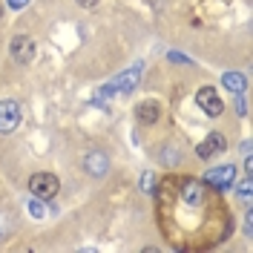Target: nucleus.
Instances as JSON below:
<instances>
[{
	"label": "nucleus",
	"instance_id": "f3484780",
	"mask_svg": "<svg viewBox=\"0 0 253 253\" xmlns=\"http://www.w3.org/2000/svg\"><path fill=\"white\" fill-rule=\"evenodd\" d=\"M245 236H253V213H248L245 219Z\"/></svg>",
	"mask_w": 253,
	"mask_h": 253
},
{
	"label": "nucleus",
	"instance_id": "423d86ee",
	"mask_svg": "<svg viewBox=\"0 0 253 253\" xmlns=\"http://www.w3.org/2000/svg\"><path fill=\"white\" fill-rule=\"evenodd\" d=\"M224 150H227V141H224V135H221V132H210L205 141L196 147V156L207 161V158L219 156V153H224Z\"/></svg>",
	"mask_w": 253,
	"mask_h": 253
},
{
	"label": "nucleus",
	"instance_id": "6ab92c4d",
	"mask_svg": "<svg viewBox=\"0 0 253 253\" xmlns=\"http://www.w3.org/2000/svg\"><path fill=\"white\" fill-rule=\"evenodd\" d=\"M78 3H81V6H84V9H92V6H95V3H98V0H78Z\"/></svg>",
	"mask_w": 253,
	"mask_h": 253
},
{
	"label": "nucleus",
	"instance_id": "f8f14e48",
	"mask_svg": "<svg viewBox=\"0 0 253 253\" xmlns=\"http://www.w3.org/2000/svg\"><path fill=\"white\" fill-rule=\"evenodd\" d=\"M26 210L32 213V219H43V216H46V207H43L41 199H32L29 205H26Z\"/></svg>",
	"mask_w": 253,
	"mask_h": 253
},
{
	"label": "nucleus",
	"instance_id": "39448f33",
	"mask_svg": "<svg viewBox=\"0 0 253 253\" xmlns=\"http://www.w3.org/2000/svg\"><path fill=\"white\" fill-rule=\"evenodd\" d=\"M196 104H199V107H202L210 118H219L221 112H224V104H221V98L216 95V89H213V86H202V89H199V95H196Z\"/></svg>",
	"mask_w": 253,
	"mask_h": 253
},
{
	"label": "nucleus",
	"instance_id": "9b49d317",
	"mask_svg": "<svg viewBox=\"0 0 253 253\" xmlns=\"http://www.w3.org/2000/svg\"><path fill=\"white\" fill-rule=\"evenodd\" d=\"M221 86L227 89V92H245V86H248V78L242 75V72H224L221 75Z\"/></svg>",
	"mask_w": 253,
	"mask_h": 253
},
{
	"label": "nucleus",
	"instance_id": "9d476101",
	"mask_svg": "<svg viewBox=\"0 0 253 253\" xmlns=\"http://www.w3.org/2000/svg\"><path fill=\"white\" fill-rule=\"evenodd\" d=\"M135 115H138L141 124H156L158 115H161V107H158L156 101H141V104L135 107Z\"/></svg>",
	"mask_w": 253,
	"mask_h": 253
},
{
	"label": "nucleus",
	"instance_id": "2eb2a0df",
	"mask_svg": "<svg viewBox=\"0 0 253 253\" xmlns=\"http://www.w3.org/2000/svg\"><path fill=\"white\" fill-rule=\"evenodd\" d=\"M236 112L242 118H248V101H245V92H236Z\"/></svg>",
	"mask_w": 253,
	"mask_h": 253
},
{
	"label": "nucleus",
	"instance_id": "dca6fc26",
	"mask_svg": "<svg viewBox=\"0 0 253 253\" xmlns=\"http://www.w3.org/2000/svg\"><path fill=\"white\" fill-rule=\"evenodd\" d=\"M6 3H9V9H26L32 0H6Z\"/></svg>",
	"mask_w": 253,
	"mask_h": 253
},
{
	"label": "nucleus",
	"instance_id": "f257e3e1",
	"mask_svg": "<svg viewBox=\"0 0 253 253\" xmlns=\"http://www.w3.org/2000/svg\"><path fill=\"white\" fill-rule=\"evenodd\" d=\"M141 75H144V63H132L126 72H121L118 78L112 81L110 86H104L101 89V95H110V92H132L135 86H138V81H141Z\"/></svg>",
	"mask_w": 253,
	"mask_h": 253
},
{
	"label": "nucleus",
	"instance_id": "7ed1b4c3",
	"mask_svg": "<svg viewBox=\"0 0 253 253\" xmlns=\"http://www.w3.org/2000/svg\"><path fill=\"white\" fill-rule=\"evenodd\" d=\"M202 181L210 184V187H216V190L233 187V181H236V164H219V167H210Z\"/></svg>",
	"mask_w": 253,
	"mask_h": 253
},
{
	"label": "nucleus",
	"instance_id": "6e6552de",
	"mask_svg": "<svg viewBox=\"0 0 253 253\" xmlns=\"http://www.w3.org/2000/svg\"><path fill=\"white\" fill-rule=\"evenodd\" d=\"M205 181H196V178H187V181H181V199L187 202V205H193V207H199L202 202H205Z\"/></svg>",
	"mask_w": 253,
	"mask_h": 253
},
{
	"label": "nucleus",
	"instance_id": "a211bd4d",
	"mask_svg": "<svg viewBox=\"0 0 253 253\" xmlns=\"http://www.w3.org/2000/svg\"><path fill=\"white\" fill-rule=\"evenodd\" d=\"M6 236V216H3V210H0V239Z\"/></svg>",
	"mask_w": 253,
	"mask_h": 253
},
{
	"label": "nucleus",
	"instance_id": "1a4fd4ad",
	"mask_svg": "<svg viewBox=\"0 0 253 253\" xmlns=\"http://www.w3.org/2000/svg\"><path fill=\"white\" fill-rule=\"evenodd\" d=\"M84 170L89 175H95V178H101V175H107V170H110V158L104 156L101 150H92V153H86V158H84Z\"/></svg>",
	"mask_w": 253,
	"mask_h": 253
},
{
	"label": "nucleus",
	"instance_id": "f03ea898",
	"mask_svg": "<svg viewBox=\"0 0 253 253\" xmlns=\"http://www.w3.org/2000/svg\"><path fill=\"white\" fill-rule=\"evenodd\" d=\"M58 190H61V181L52 173H35L29 178V193L35 199H52V196H58Z\"/></svg>",
	"mask_w": 253,
	"mask_h": 253
},
{
	"label": "nucleus",
	"instance_id": "4468645a",
	"mask_svg": "<svg viewBox=\"0 0 253 253\" xmlns=\"http://www.w3.org/2000/svg\"><path fill=\"white\" fill-rule=\"evenodd\" d=\"M153 184H156V173H150V170H147V173L141 175V190H144V193H153V190H156Z\"/></svg>",
	"mask_w": 253,
	"mask_h": 253
},
{
	"label": "nucleus",
	"instance_id": "aec40b11",
	"mask_svg": "<svg viewBox=\"0 0 253 253\" xmlns=\"http://www.w3.org/2000/svg\"><path fill=\"white\" fill-rule=\"evenodd\" d=\"M0 20H3V3H0Z\"/></svg>",
	"mask_w": 253,
	"mask_h": 253
},
{
	"label": "nucleus",
	"instance_id": "ddd939ff",
	"mask_svg": "<svg viewBox=\"0 0 253 253\" xmlns=\"http://www.w3.org/2000/svg\"><path fill=\"white\" fill-rule=\"evenodd\" d=\"M251 187H253V181H251V175L239 184V199L245 202V205H251Z\"/></svg>",
	"mask_w": 253,
	"mask_h": 253
},
{
	"label": "nucleus",
	"instance_id": "20e7f679",
	"mask_svg": "<svg viewBox=\"0 0 253 253\" xmlns=\"http://www.w3.org/2000/svg\"><path fill=\"white\" fill-rule=\"evenodd\" d=\"M9 52H12V61L15 63L26 66L35 58V41H32L29 35H17V38H12V43H9Z\"/></svg>",
	"mask_w": 253,
	"mask_h": 253
},
{
	"label": "nucleus",
	"instance_id": "0eeeda50",
	"mask_svg": "<svg viewBox=\"0 0 253 253\" xmlns=\"http://www.w3.org/2000/svg\"><path fill=\"white\" fill-rule=\"evenodd\" d=\"M20 124V107L15 101H0V132H12Z\"/></svg>",
	"mask_w": 253,
	"mask_h": 253
}]
</instances>
